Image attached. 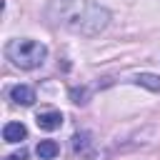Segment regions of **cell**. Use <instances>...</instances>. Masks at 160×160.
Here are the masks:
<instances>
[{
    "label": "cell",
    "mask_w": 160,
    "mask_h": 160,
    "mask_svg": "<svg viewBox=\"0 0 160 160\" xmlns=\"http://www.w3.org/2000/svg\"><path fill=\"white\" fill-rule=\"evenodd\" d=\"M45 20L75 35L95 38L110 25V12L95 0H50L45 5Z\"/></svg>",
    "instance_id": "6da1fadb"
},
{
    "label": "cell",
    "mask_w": 160,
    "mask_h": 160,
    "mask_svg": "<svg viewBox=\"0 0 160 160\" xmlns=\"http://www.w3.org/2000/svg\"><path fill=\"white\" fill-rule=\"evenodd\" d=\"M5 58L20 70H35L45 62L48 48L32 38H12L5 45Z\"/></svg>",
    "instance_id": "7a4b0ae2"
},
{
    "label": "cell",
    "mask_w": 160,
    "mask_h": 160,
    "mask_svg": "<svg viewBox=\"0 0 160 160\" xmlns=\"http://www.w3.org/2000/svg\"><path fill=\"white\" fill-rule=\"evenodd\" d=\"M8 95H10V100L15 105H22V108H30L35 102V90L30 85H12L8 90Z\"/></svg>",
    "instance_id": "3957f363"
},
{
    "label": "cell",
    "mask_w": 160,
    "mask_h": 160,
    "mask_svg": "<svg viewBox=\"0 0 160 160\" xmlns=\"http://www.w3.org/2000/svg\"><path fill=\"white\" fill-rule=\"evenodd\" d=\"M35 122H38V128H42V130H58V128L62 125V112H60V110H45V112H40V115L35 118Z\"/></svg>",
    "instance_id": "277c9868"
},
{
    "label": "cell",
    "mask_w": 160,
    "mask_h": 160,
    "mask_svg": "<svg viewBox=\"0 0 160 160\" xmlns=\"http://www.w3.org/2000/svg\"><path fill=\"white\" fill-rule=\"evenodd\" d=\"M28 138V128L22 122H5L2 128V140L5 142H20Z\"/></svg>",
    "instance_id": "5b68a950"
},
{
    "label": "cell",
    "mask_w": 160,
    "mask_h": 160,
    "mask_svg": "<svg viewBox=\"0 0 160 160\" xmlns=\"http://www.w3.org/2000/svg\"><path fill=\"white\" fill-rule=\"evenodd\" d=\"M130 82L142 85V88H148V90H152V92L160 90V75H155V72H138V75L130 78Z\"/></svg>",
    "instance_id": "8992f818"
},
{
    "label": "cell",
    "mask_w": 160,
    "mask_h": 160,
    "mask_svg": "<svg viewBox=\"0 0 160 160\" xmlns=\"http://www.w3.org/2000/svg\"><path fill=\"white\" fill-rule=\"evenodd\" d=\"M70 148H72V152H75V155H88V152L92 150V140H90V135H88V132H78V135H72Z\"/></svg>",
    "instance_id": "52a82bcc"
},
{
    "label": "cell",
    "mask_w": 160,
    "mask_h": 160,
    "mask_svg": "<svg viewBox=\"0 0 160 160\" xmlns=\"http://www.w3.org/2000/svg\"><path fill=\"white\" fill-rule=\"evenodd\" d=\"M35 152H38V158H40V160H52V158L60 152V148H58V142H55V140H40V142H38V148H35Z\"/></svg>",
    "instance_id": "ba28073f"
},
{
    "label": "cell",
    "mask_w": 160,
    "mask_h": 160,
    "mask_svg": "<svg viewBox=\"0 0 160 160\" xmlns=\"http://www.w3.org/2000/svg\"><path fill=\"white\" fill-rule=\"evenodd\" d=\"M70 98H72V102L85 105V102H88V90H78V88H72V90H70Z\"/></svg>",
    "instance_id": "9c48e42d"
},
{
    "label": "cell",
    "mask_w": 160,
    "mask_h": 160,
    "mask_svg": "<svg viewBox=\"0 0 160 160\" xmlns=\"http://www.w3.org/2000/svg\"><path fill=\"white\" fill-rule=\"evenodd\" d=\"M28 158V150H20V152H12V155H8L5 160H25Z\"/></svg>",
    "instance_id": "30bf717a"
}]
</instances>
